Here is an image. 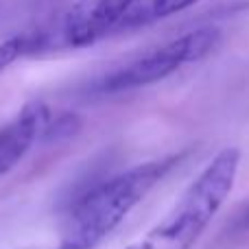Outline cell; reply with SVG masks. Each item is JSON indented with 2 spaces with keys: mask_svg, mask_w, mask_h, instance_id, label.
Masks as SVG:
<instances>
[{
  "mask_svg": "<svg viewBox=\"0 0 249 249\" xmlns=\"http://www.w3.org/2000/svg\"><path fill=\"white\" fill-rule=\"evenodd\" d=\"M48 123V112L42 103L33 101L0 129V175L9 173L35 144Z\"/></svg>",
  "mask_w": 249,
  "mask_h": 249,
  "instance_id": "cell-5",
  "label": "cell"
},
{
  "mask_svg": "<svg viewBox=\"0 0 249 249\" xmlns=\"http://www.w3.org/2000/svg\"><path fill=\"white\" fill-rule=\"evenodd\" d=\"M55 249H57V247H55Z\"/></svg>",
  "mask_w": 249,
  "mask_h": 249,
  "instance_id": "cell-11",
  "label": "cell"
},
{
  "mask_svg": "<svg viewBox=\"0 0 249 249\" xmlns=\"http://www.w3.org/2000/svg\"><path fill=\"white\" fill-rule=\"evenodd\" d=\"M77 129H79L77 116H61V118H57L53 127H44V133L48 138H59V136H72Z\"/></svg>",
  "mask_w": 249,
  "mask_h": 249,
  "instance_id": "cell-8",
  "label": "cell"
},
{
  "mask_svg": "<svg viewBox=\"0 0 249 249\" xmlns=\"http://www.w3.org/2000/svg\"><path fill=\"white\" fill-rule=\"evenodd\" d=\"M124 249H158V247H155V243L146 236V238H142V241H136V243H131V245H127Z\"/></svg>",
  "mask_w": 249,
  "mask_h": 249,
  "instance_id": "cell-9",
  "label": "cell"
},
{
  "mask_svg": "<svg viewBox=\"0 0 249 249\" xmlns=\"http://www.w3.org/2000/svg\"><path fill=\"white\" fill-rule=\"evenodd\" d=\"M221 44V31L214 26L197 29L181 35L177 39L162 44L153 51L140 55L138 59L129 61L121 68L107 72L92 86L99 94H118L136 88H144L171 77L173 72L186 64H195L208 57Z\"/></svg>",
  "mask_w": 249,
  "mask_h": 249,
  "instance_id": "cell-3",
  "label": "cell"
},
{
  "mask_svg": "<svg viewBox=\"0 0 249 249\" xmlns=\"http://www.w3.org/2000/svg\"><path fill=\"white\" fill-rule=\"evenodd\" d=\"M234 228L236 230H249V208L236 219V225H234Z\"/></svg>",
  "mask_w": 249,
  "mask_h": 249,
  "instance_id": "cell-10",
  "label": "cell"
},
{
  "mask_svg": "<svg viewBox=\"0 0 249 249\" xmlns=\"http://www.w3.org/2000/svg\"><path fill=\"white\" fill-rule=\"evenodd\" d=\"M238 166H241V149L236 146L221 149L201 171V175L181 195L171 214L149 234L155 247L162 243L166 249H193L232 193Z\"/></svg>",
  "mask_w": 249,
  "mask_h": 249,
  "instance_id": "cell-2",
  "label": "cell"
},
{
  "mask_svg": "<svg viewBox=\"0 0 249 249\" xmlns=\"http://www.w3.org/2000/svg\"><path fill=\"white\" fill-rule=\"evenodd\" d=\"M197 2H201V0H140V4L129 16L124 29H133V26L155 22L160 18H168L173 13H179Z\"/></svg>",
  "mask_w": 249,
  "mask_h": 249,
  "instance_id": "cell-6",
  "label": "cell"
},
{
  "mask_svg": "<svg viewBox=\"0 0 249 249\" xmlns=\"http://www.w3.org/2000/svg\"><path fill=\"white\" fill-rule=\"evenodd\" d=\"M140 0H77L61 24V37L68 46L83 48L124 29Z\"/></svg>",
  "mask_w": 249,
  "mask_h": 249,
  "instance_id": "cell-4",
  "label": "cell"
},
{
  "mask_svg": "<svg viewBox=\"0 0 249 249\" xmlns=\"http://www.w3.org/2000/svg\"><path fill=\"white\" fill-rule=\"evenodd\" d=\"M181 158L168 155L140 164L83 193L70 210L66 234L57 249H94L103 243Z\"/></svg>",
  "mask_w": 249,
  "mask_h": 249,
  "instance_id": "cell-1",
  "label": "cell"
},
{
  "mask_svg": "<svg viewBox=\"0 0 249 249\" xmlns=\"http://www.w3.org/2000/svg\"><path fill=\"white\" fill-rule=\"evenodd\" d=\"M42 44H44L42 33H22L2 42L0 44V72L7 66H11L16 59H20L22 55L37 51V46H42Z\"/></svg>",
  "mask_w": 249,
  "mask_h": 249,
  "instance_id": "cell-7",
  "label": "cell"
}]
</instances>
